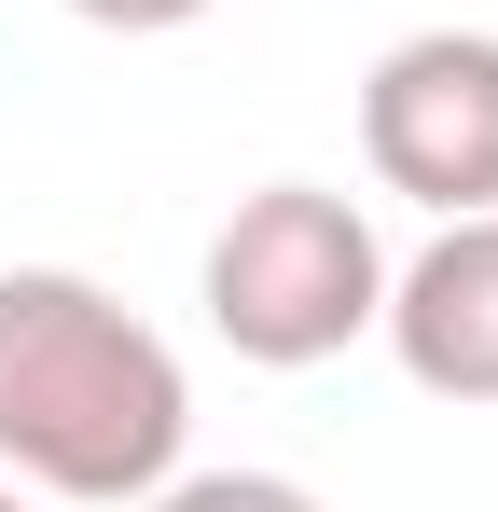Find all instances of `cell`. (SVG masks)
<instances>
[{
	"mask_svg": "<svg viewBox=\"0 0 498 512\" xmlns=\"http://www.w3.org/2000/svg\"><path fill=\"white\" fill-rule=\"evenodd\" d=\"M194 443L180 346L70 263H0V471L70 512H139Z\"/></svg>",
	"mask_w": 498,
	"mask_h": 512,
	"instance_id": "1",
	"label": "cell"
},
{
	"mask_svg": "<svg viewBox=\"0 0 498 512\" xmlns=\"http://www.w3.org/2000/svg\"><path fill=\"white\" fill-rule=\"evenodd\" d=\"M388 319V236L332 180H263L208 236V333L263 374H319Z\"/></svg>",
	"mask_w": 498,
	"mask_h": 512,
	"instance_id": "2",
	"label": "cell"
},
{
	"mask_svg": "<svg viewBox=\"0 0 498 512\" xmlns=\"http://www.w3.org/2000/svg\"><path fill=\"white\" fill-rule=\"evenodd\" d=\"M360 153L429 222L498 208V28H415L360 84Z\"/></svg>",
	"mask_w": 498,
	"mask_h": 512,
	"instance_id": "3",
	"label": "cell"
},
{
	"mask_svg": "<svg viewBox=\"0 0 498 512\" xmlns=\"http://www.w3.org/2000/svg\"><path fill=\"white\" fill-rule=\"evenodd\" d=\"M388 360L429 402H498V208L443 222L415 263H388Z\"/></svg>",
	"mask_w": 498,
	"mask_h": 512,
	"instance_id": "4",
	"label": "cell"
},
{
	"mask_svg": "<svg viewBox=\"0 0 498 512\" xmlns=\"http://www.w3.org/2000/svg\"><path fill=\"white\" fill-rule=\"evenodd\" d=\"M139 512H319L291 471H166Z\"/></svg>",
	"mask_w": 498,
	"mask_h": 512,
	"instance_id": "5",
	"label": "cell"
},
{
	"mask_svg": "<svg viewBox=\"0 0 498 512\" xmlns=\"http://www.w3.org/2000/svg\"><path fill=\"white\" fill-rule=\"evenodd\" d=\"M83 28H125V42H153V28H194V14H222V0H70Z\"/></svg>",
	"mask_w": 498,
	"mask_h": 512,
	"instance_id": "6",
	"label": "cell"
},
{
	"mask_svg": "<svg viewBox=\"0 0 498 512\" xmlns=\"http://www.w3.org/2000/svg\"><path fill=\"white\" fill-rule=\"evenodd\" d=\"M0 512H42V499H28V485H14V471H0Z\"/></svg>",
	"mask_w": 498,
	"mask_h": 512,
	"instance_id": "7",
	"label": "cell"
}]
</instances>
